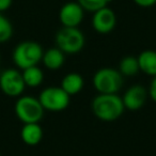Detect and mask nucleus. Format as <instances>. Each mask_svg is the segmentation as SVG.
Segmentation results:
<instances>
[{"label":"nucleus","mask_w":156,"mask_h":156,"mask_svg":"<svg viewBox=\"0 0 156 156\" xmlns=\"http://www.w3.org/2000/svg\"><path fill=\"white\" fill-rule=\"evenodd\" d=\"M124 109L123 101L118 94H98L92 101V111L102 121L110 122L119 119Z\"/></svg>","instance_id":"nucleus-1"},{"label":"nucleus","mask_w":156,"mask_h":156,"mask_svg":"<svg viewBox=\"0 0 156 156\" xmlns=\"http://www.w3.org/2000/svg\"><path fill=\"white\" fill-rule=\"evenodd\" d=\"M43 48L34 41H24L13 50V62L20 69L37 65L43 58Z\"/></svg>","instance_id":"nucleus-2"},{"label":"nucleus","mask_w":156,"mask_h":156,"mask_svg":"<svg viewBox=\"0 0 156 156\" xmlns=\"http://www.w3.org/2000/svg\"><path fill=\"white\" fill-rule=\"evenodd\" d=\"M85 43V35L78 27H62L56 34L57 47L64 54H77L83 48Z\"/></svg>","instance_id":"nucleus-3"},{"label":"nucleus","mask_w":156,"mask_h":156,"mask_svg":"<svg viewBox=\"0 0 156 156\" xmlns=\"http://www.w3.org/2000/svg\"><path fill=\"white\" fill-rule=\"evenodd\" d=\"M93 86L100 94H117L123 86V77L118 69L104 67L94 74Z\"/></svg>","instance_id":"nucleus-4"},{"label":"nucleus","mask_w":156,"mask_h":156,"mask_svg":"<svg viewBox=\"0 0 156 156\" xmlns=\"http://www.w3.org/2000/svg\"><path fill=\"white\" fill-rule=\"evenodd\" d=\"M15 115L24 124L39 123L44 115V110L39 98L26 95L20 98L15 103Z\"/></svg>","instance_id":"nucleus-5"},{"label":"nucleus","mask_w":156,"mask_h":156,"mask_svg":"<svg viewBox=\"0 0 156 156\" xmlns=\"http://www.w3.org/2000/svg\"><path fill=\"white\" fill-rule=\"evenodd\" d=\"M39 100L44 109L62 111L69 104V95L61 87H48L40 93Z\"/></svg>","instance_id":"nucleus-6"},{"label":"nucleus","mask_w":156,"mask_h":156,"mask_svg":"<svg viewBox=\"0 0 156 156\" xmlns=\"http://www.w3.org/2000/svg\"><path fill=\"white\" fill-rule=\"evenodd\" d=\"M26 83L23 74L16 69H8L0 75V89L5 95L16 98L24 92Z\"/></svg>","instance_id":"nucleus-7"},{"label":"nucleus","mask_w":156,"mask_h":156,"mask_svg":"<svg viewBox=\"0 0 156 156\" xmlns=\"http://www.w3.org/2000/svg\"><path fill=\"white\" fill-rule=\"evenodd\" d=\"M117 25L115 14L110 8L105 7L98 10L92 16V27L98 33L107 34L115 29Z\"/></svg>","instance_id":"nucleus-8"},{"label":"nucleus","mask_w":156,"mask_h":156,"mask_svg":"<svg viewBox=\"0 0 156 156\" xmlns=\"http://www.w3.org/2000/svg\"><path fill=\"white\" fill-rule=\"evenodd\" d=\"M83 12L85 10L77 1L66 2L60 9L59 20L63 27H78L83 20Z\"/></svg>","instance_id":"nucleus-9"},{"label":"nucleus","mask_w":156,"mask_h":156,"mask_svg":"<svg viewBox=\"0 0 156 156\" xmlns=\"http://www.w3.org/2000/svg\"><path fill=\"white\" fill-rule=\"evenodd\" d=\"M147 92L144 87L135 85L130 87L122 98L124 107L129 110H138L144 106L147 102Z\"/></svg>","instance_id":"nucleus-10"},{"label":"nucleus","mask_w":156,"mask_h":156,"mask_svg":"<svg viewBox=\"0 0 156 156\" xmlns=\"http://www.w3.org/2000/svg\"><path fill=\"white\" fill-rule=\"evenodd\" d=\"M20 137L27 145H37L43 138V129L37 123L24 124L20 132Z\"/></svg>","instance_id":"nucleus-11"},{"label":"nucleus","mask_w":156,"mask_h":156,"mask_svg":"<svg viewBox=\"0 0 156 156\" xmlns=\"http://www.w3.org/2000/svg\"><path fill=\"white\" fill-rule=\"evenodd\" d=\"M42 61L48 69H58L64 64V52L58 47L49 48L43 54Z\"/></svg>","instance_id":"nucleus-12"},{"label":"nucleus","mask_w":156,"mask_h":156,"mask_svg":"<svg viewBox=\"0 0 156 156\" xmlns=\"http://www.w3.org/2000/svg\"><path fill=\"white\" fill-rule=\"evenodd\" d=\"M61 88H62L69 96L79 93L83 88V78L77 73L67 74L62 79Z\"/></svg>","instance_id":"nucleus-13"},{"label":"nucleus","mask_w":156,"mask_h":156,"mask_svg":"<svg viewBox=\"0 0 156 156\" xmlns=\"http://www.w3.org/2000/svg\"><path fill=\"white\" fill-rule=\"evenodd\" d=\"M138 63L140 71L150 76H156V51L144 50L139 55Z\"/></svg>","instance_id":"nucleus-14"},{"label":"nucleus","mask_w":156,"mask_h":156,"mask_svg":"<svg viewBox=\"0 0 156 156\" xmlns=\"http://www.w3.org/2000/svg\"><path fill=\"white\" fill-rule=\"evenodd\" d=\"M22 74L27 87H31V88L39 87L44 79L43 71L37 65H33V66L27 67V69H23Z\"/></svg>","instance_id":"nucleus-15"},{"label":"nucleus","mask_w":156,"mask_h":156,"mask_svg":"<svg viewBox=\"0 0 156 156\" xmlns=\"http://www.w3.org/2000/svg\"><path fill=\"white\" fill-rule=\"evenodd\" d=\"M140 71L138 59L133 56L124 57L119 64V72L125 76H135Z\"/></svg>","instance_id":"nucleus-16"},{"label":"nucleus","mask_w":156,"mask_h":156,"mask_svg":"<svg viewBox=\"0 0 156 156\" xmlns=\"http://www.w3.org/2000/svg\"><path fill=\"white\" fill-rule=\"evenodd\" d=\"M13 35L12 24L2 13H0V43L8 42Z\"/></svg>","instance_id":"nucleus-17"},{"label":"nucleus","mask_w":156,"mask_h":156,"mask_svg":"<svg viewBox=\"0 0 156 156\" xmlns=\"http://www.w3.org/2000/svg\"><path fill=\"white\" fill-rule=\"evenodd\" d=\"M112 0H77V2L83 7L85 11L96 12L98 10L108 7V5Z\"/></svg>","instance_id":"nucleus-18"},{"label":"nucleus","mask_w":156,"mask_h":156,"mask_svg":"<svg viewBox=\"0 0 156 156\" xmlns=\"http://www.w3.org/2000/svg\"><path fill=\"white\" fill-rule=\"evenodd\" d=\"M134 2L136 3L138 7L141 8H150L153 7L156 3V0H134Z\"/></svg>","instance_id":"nucleus-19"},{"label":"nucleus","mask_w":156,"mask_h":156,"mask_svg":"<svg viewBox=\"0 0 156 156\" xmlns=\"http://www.w3.org/2000/svg\"><path fill=\"white\" fill-rule=\"evenodd\" d=\"M149 95L154 102H156V76H154L153 80L151 81V85L149 88Z\"/></svg>","instance_id":"nucleus-20"},{"label":"nucleus","mask_w":156,"mask_h":156,"mask_svg":"<svg viewBox=\"0 0 156 156\" xmlns=\"http://www.w3.org/2000/svg\"><path fill=\"white\" fill-rule=\"evenodd\" d=\"M13 0H0V13L7 11L11 8Z\"/></svg>","instance_id":"nucleus-21"},{"label":"nucleus","mask_w":156,"mask_h":156,"mask_svg":"<svg viewBox=\"0 0 156 156\" xmlns=\"http://www.w3.org/2000/svg\"><path fill=\"white\" fill-rule=\"evenodd\" d=\"M24 156H27V155H24Z\"/></svg>","instance_id":"nucleus-22"}]
</instances>
